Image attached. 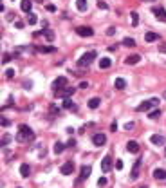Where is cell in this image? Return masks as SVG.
I'll return each mask as SVG.
<instances>
[{
	"label": "cell",
	"instance_id": "1",
	"mask_svg": "<svg viewBox=\"0 0 166 188\" xmlns=\"http://www.w3.org/2000/svg\"><path fill=\"white\" fill-rule=\"evenodd\" d=\"M34 137V132L31 130V127H27V125H20L18 127V136H16V139L18 141H25V139H33Z\"/></svg>",
	"mask_w": 166,
	"mask_h": 188
},
{
	"label": "cell",
	"instance_id": "2",
	"mask_svg": "<svg viewBox=\"0 0 166 188\" xmlns=\"http://www.w3.org/2000/svg\"><path fill=\"white\" fill-rule=\"evenodd\" d=\"M157 105H159V98H150V100L143 101L139 107H135V110H137V112H146V110H150V109H155Z\"/></svg>",
	"mask_w": 166,
	"mask_h": 188
},
{
	"label": "cell",
	"instance_id": "3",
	"mask_svg": "<svg viewBox=\"0 0 166 188\" xmlns=\"http://www.w3.org/2000/svg\"><path fill=\"white\" fill-rule=\"evenodd\" d=\"M96 54H98L96 51H89V52H85V54H81V58L78 60V65L80 67H89L92 63V60H96Z\"/></svg>",
	"mask_w": 166,
	"mask_h": 188
},
{
	"label": "cell",
	"instance_id": "4",
	"mask_svg": "<svg viewBox=\"0 0 166 188\" xmlns=\"http://www.w3.org/2000/svg\"><path fill=\"white\" fill-rule=\"evenodd\" d=\"M63 87H67V78H65V76H58V78L52 82V89H54V91H60Z\"/></svg>",
	"mask_w": 166,
	"mask_h": 188
},
{
	"label": "cell",
	"instance_id": "5",
	"mask_svg": "<svg viewBox=\"0 0 166 188\" xmlns=\"http://www.w3.org/2000/svg\"><path fill=\"white\" fill-rule=\"evenodd\" d=\"M74 91H76V89H72V87H63L60 91H56V96H58V98H71L74 94Z\"/></svg>",
	"mask_w": 166,
	"mask_h": 188
},
{
	"label": "cell",
	"instance_id": "6",
	"mask_svg": "<svg viewBox=\"0 0 166 188\" xmlns=\"http://www.w3.org/2000/svg\"><path fill=\"white\" fill-rule=\"evenodd\" d=\"M76 33H78L80 36H92L94 34L92 27H89V25H80V27L76 29Z\"/></svg>",
	"mask_w": 166,
	"mask_h": 188
},
{
	"label": "cell",
	"instance_id": "7",
	"mask_svg": "<svg viewBox=\"0 0 166 188\" xmlns=\"http://www.w3.org/2000/svg\"><path fill=\"white\" fill-rule=\"evenodd\" d=\"M72 170H74V163L72 161H67V163L62 165V168H60L62 176H69V174H72Z\"/></svg>",
	"mask_w": 166,
	"mask_h": 188
},
{
	"label": "cell",
	"instance_id": "8",
	"mask_svg": "<svg viewBox=\"0 0 166 188\" xmlns=\"http://www.w3.org/2000/svg\"><path fill=\"white\" fill-rule=\"evenodd\" d=\"M152 13L157 16V20L166 22V11L163 9V7H152Z\"/></svg>",
	"mask_w": 166,
	"mask_h": 188
},
{
	"label": "cell",
	"instance_id": "9",
	"mask_svg": "<svg viewBox=\"0 0 166 188\" xmlns=\"http://www.w3.org/2000/svg\"><path fill=\"white\" fill-rule=\"evenodd\" d=\"M139 170H141V161H135L134 167H132V172H130V179L135 181V179L139 177Z\"/></svg>",
	"mask_w": 166,
	"mask_h": 188
},
{
	"label": "cell",
	"instance_id": "10",
	"mask_svg": "<svg viewBox=\"0 0 166 188\" xmlns=\"http://www.w3.org/2000/svg\"><path fill=\"white\" fill-rule=\"evenodd\" d=\"M92 143L96 146H103L105 143H107V136H105V134H96V136L92 137Z\"/></svg>",
	"mask_w": 166,
	"mask_h": 188
},
{
	"label": "cell",
	"instance_id": "11",
	"mask_svg": "<svg viewBox=\"0 0 166 188\" xmlns=\"http://www.w3.org/2000/svg\"><path fill=\"white\" fill-rule=\"evenodd\" d=\"M63 109H65V110H72L74 112L78 107H76V103H74L71 98H63Z\"/></svg>",
	"mask_w": 166,
	"mask_h": 188
},
{
	"label": "cell",
	"instance_id": "12",
	"mask_svg": "<svg viewBox=\"0 0 166 188\" xmlns=\"http://www.w3.org/2000/svg\"><path fill=\"white\" fill-rule=\"evenodd\" d=\"M110 165H112V157L108 154V156H105L103 161H101V170H103V172H108V170H110Z\"/></svg>",
	"mask_w": 166,
	"mask_h": 188
},
{
	"label": "cell",
	"instance_id": "13",
	"mask_svg": "<svg viewBox=\"0 0 166 188\" xmlns=\"http://www.w3.org/2000/svg\"><path fill=\"white\" fill-rule=\"evenodd\" d=\"M126 150H128V152H132V154H137V152H139V143L134 141V139H132V141H128V143H126Z\"/></svg>",
	"mask_w": 166,
	"mask_h": 188
},
{
	"label": "cell",
	"instance_id": "14",
	"mask_svg": "<svg viewBox=\"0 0 166 188\" xmlns=\"http://www.w3.org/2000/svg\"><path fill=\"white\" fill-rule=\"evenodd\" d=\"M150 143H152V145H164V143H166V139H164L163 136L155 134V136H152V137H150Z\"/></svg>",
	"mask_w": 166,
	"mask_h": 188
},
{
	"label": "cell",
	"instance_id": "15",
	"mask_svg": "<svg viewBox=\"0 0 166 188\" xmlns=\"http://www.w3.org/2000/svg\"><path fill=\"white\" fill-rule=\"evenodd\" d=\"M154 177L159 179V181L166 179V170H163V168H155V170H154Z\"/></svg>",
	"mask_w": 166,
	"mask_h": 188
},
{
	"label": "cell",
	"instance_id": "16",
	"mask_svg": "<svg viewBox=\"0 0 166 188\" xmlns=\"http://www.w3.org/2000/svg\"><path fill=\"white\" fill-rule=\"evenodd\" d=\"M139 60H141V56H139V54H130V56L124 60V63H128V65H135Z\"/></svg>",
	"mask_w": 166,
	"mask_h": 188
},
{
	"label": "cell",
	"instance_id": "17",
	"mask_svg": "<svg viewBox=\"0 0 166 188\" xmlns=\"http://www.w3.org/2000/svg\"><path fill=\"white\" fill-rule=\"evenodd\" d=\"M33 7V2L31 0H22V4H20V9L22 11H25V13H29Z\"/></svg>",
	"mask_w": 166,
	"mask_h": 188
},
{
	"label": "cell",
	"instance_id": "18",
	"mask_svg": "<svg viewBox=\"0 0 166 188\" xmlns=\"http://www.w3.org/2000/svg\"><path fill=\"white\" fill-rule=\"evenodd\" d=\"M110 65H112V60H110V58H107V56L99 60V67H101V69H108Z\"/></svg>",
	"mask_w": 166,
	"mask_h": 188
},
{
	"label": "cell",
	"instance_id": "19",
	"mask_svg": "<svg viewBox=\"0 0 166 188\" xmlns=\"http://www.w3.org/2000/svg\"><path fill=\"white\" fill-rule=\"evenodd\" d=\"M90 172H92V168L89 167V165L81 167V172H80V174H81V179H87L89 176H90Z\"/></svg>",
	"mask_w": 166,
	"mask_h": 188
},
{
	"label": "cell",
	"instance_id": "20",
	"mask_svg": "<svg viewBox=\"0 0 166 188\" xmlns=\"http://www.w3.org/2000/svg\"><path fill=\"white\" fill-rule=\"evenodd\" d=\"M20 174H22V177H29V174H31V167H29V165H22L20 167Z\"/></svg>",
	"mask_w": 166,
	"mask_h": 188
},
{
	"label": "cell",
	"instance_id": "21",
	"mask_svg": "<svg viewBox=\"0 0 166 188\" xmlns=\"http://www.w3.org/2000/svg\"><path fill=\"white\" fill-rule=\"evenodd\" d=\"M99 103H101L99 98H90V100H89V109H98Z\"/></svg>",
	"mask_w": 166,
	"mask_h": 188
},
{
	"label": "cell",
	"instance_id": "22",
	"mask_svg": "<svg viewBox=\"0 0 166 188\" xmlns=\"http://www.w3.org/2000/svg\"><path fill=\"white\" fill-rule=\"evenodd\" d=\"M145 40L146 42H155V40H159V34H157V33H146Z\"/></svg>",
	"mask_w": 166,
	"mask_h": 188
},
{
	"label": "cell",
	"instance_id": "23",
	"mask_svg": "<svg viewBox=\"0 0 166 188\" xmlns=\"http://www.w3.org/2000/svg\"><path fill=\"white\" fill-rule=\"evenodd\" d=\"M42 34H43V36H45L49 42H52V40H54V33H52L51 29H43V31H42Z\"/></svg>",
	"mask_w": 166,
	"mask_h": 188
},
{
	"label": "cell",
	"instance_id": "24",
	"mask_svg": "<svg viewBox=\"0 0 166 188\" xmlns=\"http://www.w3.org/2000/svg\"><path fill=\"white\" fill-rule=\"evenodd\" d=\"M76 7L80 11H87V0H76Z\"/></svg>",
	"mask_w": 166,
	"mask_h": 188
},
{
	"label": "cell",
	"instance_id": "25",
	"mask_svg": "<svg viewBox=\"0 0 166 188\" xmlns=\"http://www.w3.org/2000/svg\"><path fill=\"white\" fill-rule=\"evenodd\" d=\"M114 85H116V89H119V91H121V89H124V87H126V82H124L123 78H117Z\"/></svg>",
	"mask_w": 166,
	"mask_h": 188
},
{
	"label": "cell",
	"instance_id": "26",
	"mask_svg": "<svg viewBox=\"0 0 166 188\" xmlns=\"http://www.w3.org/2000/svg\"><path fill=\"white\" fill-rule=\"evenodd\" d=\"M123 45H124V47H134V45H135V40H134V38H124V40H123Z\"/></svg>",
	"mask_w": 166,
	"mask_h": 188
},
{
	"label": "cell",
	"instance_id": "27",
	"mask_svg": "<svg viewBox=\"0 0 166 188\" xmlns=\"http://www.w3.org/2000/svg\"><path fill=\"white\" fill-rule=\"evenodd\" d=\"M63 148H65V145H63V143H60V141H58V143H56V145H54V152H56V154H62V152H63Z\"/></svg>",
	"mask_w": 166,
	"mask_h": 188
},
{
	"label": "cell",
	"instance_id": "28",
	"mask_svg": "<svg viewBox=\"0 0 166 188\" xmlns=\"http://www.w3.org/2000/svg\"><path fill=\"white\" fill-rule=\"evenodd\" d=\"M159 116H161V110H159V109H155V110H152V112L148 114V118H150V119H157Z\"/></svg>",
	"mask_w": 166,
	"mask_h": 188
},
{
	"label": "cell",
	"instance_id": "29",
	"mask_svg": "<svg viewBox=\"0 0 166 188\" xmlns=\"http://www.w3.org/2000/svg\"><path fill=\"white\" fill-rule=\"evenodd\" d=\"M130 16H132V25H137V22H139V15H137V13H135V11H132V15H130Z\"/></svg>",
	"mask_w": 166,
	"mask_h": 188
},
{
	"label": "cell",
	"instance_id": "30",
	"mask_svg": "<svg viewBox=\"0 0 166 188\" xmlns=\"http://www.w3.org/2000/svg\"><path fill=\"white\" fill-rule=\"evenodd\" d=\"M9 143H11V137L7 136V134H6V136L2 137V146H7Z\"/></svg>",
	"mask_w": 166,
	"mask_h": 188
},
{
	"label": "cell",
	"instance_id": "31",
	"mask_svg": "<svg viewBox=\"0 0 166 188\" xmlns=\"http://www.w3.org/2000/svg\"><path fill=\"white\" fill-rule=\"evenodd\" d=\"M11 60V54H7V52H4L2 54V63H7Z\"/></svg>",
	"mask_w": 166,
	"mask_h": 188
},
{
	"label": "cell",
	"instance_id": "32",
	"mask_svg": "<svg viewBox=\"0 0 166 188\" xmlns=\"http://www.w3.org/2000/svg\"><path fill=\"white\" fill-rule=\"evenodd\" d=\"M36 22H38V18H36V15H29V24H31V25H34Z\"/></svg>",
	"mask_w": 166,
	"mask_h": 188
},
{
	"label": "cell",
	"instance_id": "33",
	"mask_svg": "<svg viewBox=\"0 0 166 188\" xmlns=\"http://www.w3.org/2000/svg\"><path fill=\"white\" fill-rule=\"evenodd\" d=\"M9 125H11L9 119H7V118H2V127H4V128H7Z\"/></svg>",
	"mask_w": 166,
	"mask_h": 188
},
{
	"label": "cell",
	"instance_id": "34",
	"mask_svg": "<svg viewBox=\"0 0 166 188\" xmlns=\"http://www.w3.org/2000/svg\"><path fill=\"white\" fill-rule=\"evenodd\" d=\"M98 7L99 9H108V4L107 2H98Z\"/></svg>",
	"mask_w": 166,
	"mask_h": 188
},
{
	"label": "cell",
	"instance_id": "35",
	"mask_svg": "<svg viewBox=\"0 0 166 188\" xmlns=\"http://www.w3.org/2000/svg\"><path fill=\"white\" fill-rule=\"evenodd\" d=\"M116 170H123V161H121V159L116 161Z\"/></svg>",
	"mask_w": 166,
	"mask_h": 188
},
{
	"label": "cell",
	"instance_id": "36",
	"mask_svg": "<svg viewBox=\"0 0 166 188\" xmlns=\"http://www.w3.org/2000/svg\"><path fill=\"white\" fill-rule=\"evenodd\" d=\"M7 107H13V98H11V96H9V98H7V103L4 105L2 109H7Z\"/></svg>",
	"mask_w": 166,
	"mask_h": 188
},
{
	"label": "cell",
	"instance_id": "37",
	"mask_svg": "<svg viewBox=\"0 0 166 188\" xmlns=\"http://www.w3.org/2000/svg\"><path fill=\"white\" fill-rule=\"evenodd\" d=\"M6 76H7V78H13V76H15V71H13V69H7V71H6Z\"/></svg>",
	"mask_w": 166,
	"mask_h": 188
},
{
	"label": "cell",
	"instance_id": "38",
	"mask_svg": "<svg viewBox=\"0 0 166 188\" xmlns=\"http://www.w3.org/2000/svg\"><path fill=\"white\" fill-rule=\"evenodd\" d=\"M107 34H108V36L116 34V27H108V29H107Z\"/></svg>",
	"mask_w": 166,
	"mask_h": 188
},
{
	"label": "cell",
	"instance_id": "39",
	"mask_svg": "<svg viewBox=\"0 0 166 188\" xmlns=\"http://www.w3.org/2000/svg\"><path fill=\"white\" fill-rule=\"evenodd\" d=\"M98 185H99V186H105V185H107V177H99Z\"/></svg>",
	"mask_w": 166,
	"mask_h": 188
},
{
	"label": "cell",
	"instance_id": "40",
	"mask_svg": "<svg viewBox=\"0 0 166 188\" xmlns=\"http://www.w3.org/2000/svg\"><path fill=\"white\" fill-rule=\"evenodd\" d=\"M15 27H16V29H22V27H24V22H22V20L15 22Z\"/></svg>",
	"mask_w": 166,
	"mask_h": 188
},
{
	"label": "cell",
	"instance_id": "41",
	"mask_svg": "<svg viewBox=\"0 0 166 188\" xmlns=\"http://www.w3.org/2000/svg\"><path fill=\"white\" fill-rule=\"evenodd\" d=\"M159 51H161V52H166V42L159 45Z\"/></svg>",
	"mask_w": 166,
	"mask_h": 188
},
{
	"label": "cell",
	"instance_id": "42",
	"mask_svg": "<svg viewBox=\"0 0 166 188\" xmlns=\"http://www.w3.org/2000/svg\"><path fill=\"white\" fill-rule=\"evenodd\" d=\"M47 11H51V13H54V11H56V6H52V4H49V6H47Z\"/></svg>",
	"mask_w": 166,
	"mask_h": 188
},
{
	"label": "cell",
	"instance_id": "43",
	"mask_svg": "<svg viewBox=\"0 0 166 188\" xmlns=\"http://www.w3.org/2000/svg\"><path fill=\"white\" fill-rule=\"evenodd\" d=\"M42 51H43V52H51V51H56V49H54V47H43Z\"/></svg>",
	"mask_w": 166,
	"mask_h": 188
},
{
	"label": "cell",
	"instance_id": "44",
	"mask_svg": "<svg viewBox=\"0 0 166 188\" xmlns=\"http://www.w3.org/2000/svg\"><path fill=\"white\" fill-rule=\"evenodd\" d=\"M87 87H89V82H81L80 83V89H87Z\"/></svg>",
	"mask_w": 166,
	"mask_h": 188
},
{
	"label": "cell",
	"instance_id": "45",
	"mask_svg": "<svg viewBox=\"0 0 166 188\" xmlns=\"http://www.w3.org/2000/svg\"><path fill=\"white\" fill-rule=\"evenodd\" d=\"M124 128H126V130H132V128H134V123H126Z\"/></svg>",
	"mask_w": 166,
	"mask_h": 188
},
{
	"label": "cell",
	"instance_id": "46",
	"mask_svg": "<svg viewBox=\"0 0 166 188\" xmlns=\"http://www.w3.org/2000/svg\"><path fill=\"white\" fill-rule=\"evenodd\" d=\"M67 146H71V148H72V146H76V141H74V139H71V141L67 143Z\"/></svg>",
	"mask_w": 166,
	"mask_h": 188
},
{
	"label": "cell",
	"instance_id": "47",
	"mask_svg": "<svg viewBox=\"0 0 166 188\" xmlns=\"http://www.w3.org/2000/svg\"><path fill=\"white\" fill-rule=\"evenodd\" d=\"M145 2H155V0H145Z\"/></svg>",
	"mask_w": 166,
	"mask_h": 188
},
{
	"label": "cell",
	"instance_id": "48",
	"mask_svg": "<svg viewBox=\"0 0 166 188\" xmlns=\"http://www.w3.org/2000/svg\"><path fill=\"white\" fill-rule=\"evenodd\" d=\"M163 96H164V100H166V91H164V94H163Z\"/></svg>",
	"mask_w": 166,
	"mask_h": 188
},
{
	"label": "cell",
	"instance_id": "49",
	"mask_svg": "<svg viewBox=\"0 0 166 188\" xmlns=\"http://www.w3.org/2000/svg\"><path fill=\"white\" fill-rule=\"evenodd\" d=\"M164 156H166V148H164Z\"/></svg>",
	"mask_w": 166,
	"mask_h": 188
},
{
	"label": "cell",
	"instance_id": "50",
	"mask_svg": "<svg viewBox=\"0 0 166 188\" xmlns=\"http://www.w3.org/2000/svg\"><path fill=\"white\" fill-rule=\"evenodd\" d=\"M141 188H146V186H141Z\"/></svg>",
	"mask_w": 166,
	"mask_h": 188
}]
</instances>
